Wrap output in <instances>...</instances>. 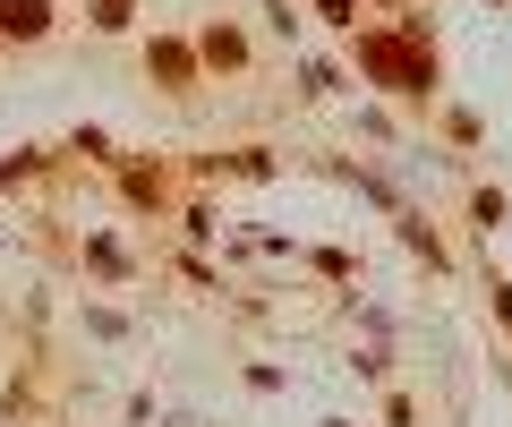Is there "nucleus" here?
Instances as JSON below:
<instances>
[{
    "label": "nucleus",
    "mask_w": 512,
    "mask_h": 427,
    "mask_svg": "<svg viewBox=\"0 0 512 427\" xmlns=\"http://www.w3.org/2000/svg\"><path fill=\"white\" fill-rule=\"evenodd\" d=\"M0 26L9 35H43V0H0Z\"/></svg>",
    "instance_id": "f257e3e1"
}]
</instances>
